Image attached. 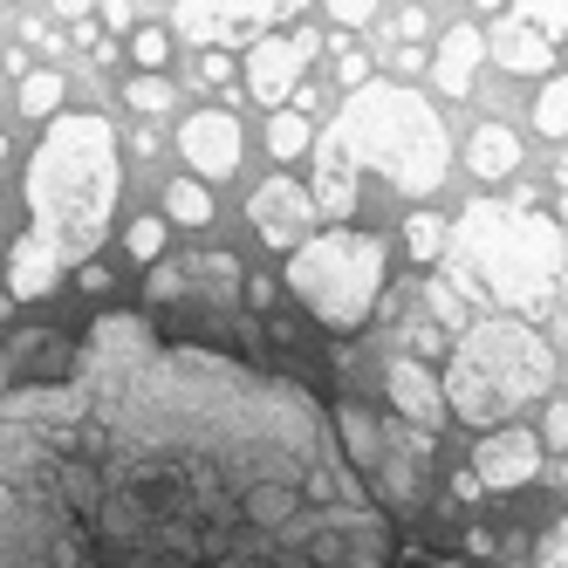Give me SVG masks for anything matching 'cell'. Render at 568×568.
<instances>
[{"label":"cell","mask_w":568,"mask_h":568,"mask_svg":"<svg viewBox=\"0 0 568 568\" xmlns=\"http://www.w3.org/2000/svg\"><path fill=\"white\" fill-rule=\"evenodd\" d=\"M116 192H124L116 131L90 110L55 116L49 138L28 158V213H34V233L55 247L62 267H90V254L110 233Z\"/></svg>","instance_id":"1"},{"label":"cell","mask_w":568,"mask_h":568,"mask_svg":"<svg viewBox=\"0 0 568 568\" xmlns=\"http://www.w3.org/2000/svg\"><path fill=\"white\" fill-rule=\"evenodd\" d=\"M453 254L486 295H500L514 308H548L568 267V233L535 213V192H520L514 206L479 199L453 233Z\"/></svg>","instance_id":"2"},{"label":"cell","mask_w":568,"mask_h":568,"mask_svg":"<svg viewBox=\"0 0 568 568\" xmlns=\"http://www.w3.org/2000/svg\"><path fill=\"white\" fill-rule=\"evenodd\" d=\"M349 158H356V172L371 165L384 172L397 192H438L445 172H453V151H445V116L412 90V83H371V90H356L343 110H336V131H329Z\"/></svg>","instance_id":"3"},{"label":"cell","mask_w":568,"mask_h":568,"mask_svg":"<svg viewBox=\"0 0 568 568\" xmlns=\"http://www.w3.org/2000/svg\"><path fill=\"white\" fill-rule=\"evenodd\" d=\"M555 390V349L535 322L486 315L459 336L453 371H445V404L466 425H500L520 404H541Z\"/></svg>","instance_id":"4"},{"label":"cell","mask_w":568,"mask_h":568,"mask_svg":"<svg viewBox=\"0 0 568 568\" xmlns=\"http://www.w3.org/2000/svg\"><path fill=\"white\" fill-rule=\"evenodd\" d=\"M329 453H336V445H329V425H315V432H302V438L288 445V453H274V459L254 473V486H247V514H254V520H247V548H240V568H261L267 527L302 500V486H308L315 473H322V486H329V473L343 466V459L329 466ZM322 486H315V494H322ZM315 494H308V507H315ZM308 507H302V514H308ZM302 514H295V527H302ZM75 527H83V520H75ZM295 527H288V541H295ZM371 527H377V514L349 494V500L329 514V527H322V541H315V568H336V561H343V548H349V541H363ZM288 541H281V555H288ZM281 555H274V568H281ZM83 568H90V555H83Z\"/></svg>","instance_id":"5"},{"label":"cell","mask_w":568,"mask_h":568,"mask_svg":"<svg viewBox=\"0 0 568 568\" xmlns=\"http://www.w3.org/2000/svg\"><path fill=\"white\" fill-rule=\"evenodd\" d=\"M384 240L371 233H349V226H329V233H315L302 254H288V288L295 302L322 322V329H363L377 308V288H384Z\"/></svg>","instance_id":"6"},{"label":"cell","mask_w":568,"mask_h":568,"mask_svg":"<svg viewBox=\"0 0 568 568\" xmlns=\"http://www.w3.org/2000/svg\"><path fill=\"white\" fill-rule=\"evenodd\" d=\"M336 425H343V445H349V466L377 486V500L412 507V500H418V466H425V453H432V438L412 432V425H397V418L384 425L371 404H343Z\"/></svg>","instance_id":"7"},{"label":"cell","mask_w":568,"mask_h":568,"mask_svg":"<svg viewBox=\"0 0 568 568\" xmlns=\"http://www.w3.org/2000/svg\"><path fill=\"white\" fill-rule=\"evenodd\" d=\"M158 308H172V302H199V308H220L240 295V267L233 254H185L172 267H151V288H144Z\"/></svg>","instance_id":"8"},{"label":"cell","mask_w":568,"mask_h":568,"mask_svg":"<svg viewBox=\"0 0 568 568\" xmlns=\"http://www.w3.org/2000/svg\"><path fill=\"white\" fill-rule=\"evenodd\" d=\"M247 220H254V233L267 240V247L281 254V247H288V254H302L308 247V226H315V192L308 185H295V179H267V185H254V199H247Z\"/></svg>","instance_id":"9"},{"label":"cell","mask_w":568,"mask_h":568,"mask_svg":"<svg viewBox=\"0 0 568 568\" xmlns=\"http://www.w3.org/2000/svg\"><path fill=\"white\" fill-rule=\"evenodd\" d=\"M308 55H315V34L302 28V34H274V42H254V55H247V90H254V103H267V110H281V97H302L308 83Z\"/></svg>","instance_id":"10"},{"label":"cell","mask_w":568,"mask_h":568,"mask_svg":"<svg viewBox=\"0 0 568 568\" xmlns=\"http://www.w3.org/2000/svg\"><path fill=\"white\" fill-rule=\"evenodd\" d=\"M535 473H541V438H535V432L500 425V432H486V438H479L473 479L486 486V494H514V486H527Z\"/></svg>","instance_id":"11"},{"label":"cell","mask_w":568,"mask_h":568,"mask_svg":"<svg viewBox=\"0 0 568 568\" xmlns=\"http://www.w3.org/2000/svg\"><path fill=\"white\" fill-rule=\"evenodd\" d=\"M179 158L199 179H233L240 172V124L233 110H199L179 124Z\"/></svg>","instance_id":"12"},{"label":"cell","mask_w":568,"mask_h":568,"mask_svg":"<svg viewBox=\"0 0 568 568\" xmlns=\"http://www.w3.org/2000/svg\"><path fill=\"white\" fill-rule=\"evenodd\" d=\"M384 390H390V412L412 425V432H438V418H445V384L425 371L418 356H397L390 371H384Z\"/></svg>","instance_id":"13"},{"label":"cell","mask_w":568,"mask_h":568,"mask_svg":"<svg viewBox=\"0 0 568 568\" xmlns=\"http://www.w3.org/2000/svg\"><path fill=\"white\" fill-rule=\"evenodd\" d=\"M486 34L473 28V21H453L445 28V42H438V55H432V75H438V90L445 97H466L473 83H479V62H486Z\"/></svg>","instance_id":"14"},{"label":"cell","mask_w":568,"mask_h":568,"mask_svg":"<svg viewBox=\"0 0 568 568\" xmlns=\"http://www.w3.org/2000/svg\"><path fill=\"white\" fill-rule=\"evenodd\" d=\"M55 281H62L55 247H49L42 233H21L14 247H8V295H14V302H42Z\"/></svg>","instance_id":"15"},{"label":"cell","mask_w":568,"mask_h":568,"mask_svg":"<svg viewBox=\"0 0 568 568\" xmlns=\"http://www.w3.org/2000/svg\"><path fill=\"white\" fill-rule=\"evenodd\" d=\"M494 55H500V69H514V75H555V42H548V34L527 21L520 8H514V14H500Z\"/></svg>","instance_id":"16"},{"label":"cell","mask_w":568,"mask_h":568,"mask_svg":"<svg viewBox=\"0 0 568 568\" xmlns=\"http://www.w3.org/2000/svg\"><path fill=\"white\" fill-rule=\"evenodd\" d=\"M315 213H329V220H349L356 213V158L336 144V138H322L315 151Z\"/></svg>","instance_id":"17"},{"label":"cell","mask_w":568,"mask_h":568,"mask_svg":"<svg viewBox=\"0 0 568 568\" xmlns=\"http://www.w3.org/2000/svg\"><path fill=\"white\" fill-rule=\"evenodd\" d=\"M247 21H274V8H199V0L172 8V28L192 34V42H240Z\"/></svg>","instance_id":"18"},{"label":"cell","mask_w":568,"mask_h":568,"mask_svg":"<svg viewBox=\"0 0 568 568\" xmlns=\"http://www.w3.org/2000/svg\"><path fill=\"white\" fill-rule=\"evenodd\" d=\"M466 165H473L479 179H507V172H520V138L500 124V116H486V124L473 131V144H466Z\"/></svg>","instance_id":"19"},{"label":"cell","mask_w":568,"mask_h":568,"mask_svg":"<svg viewBox=\"0 0 568 568\" xmlns=\"http://www.w3.org/2000/svg\"><path fill=\"white\" fill-rule=\"evenodd\" d=\"M165 220H179V226H206V220H213V192L199 185V179H172V185H165Z\"/></svg>","instance_id":"20"},{"label":"cell","mask_w":568,"mask_h":568,"mask_svg":"<svg viewBox=\"0 0 568 568\" xmlns=\"http://www.w3.org/2000/svg\"><path fill=\"white\" fill-rule=\"evenodd\" d=\"M308 116L302 110H274V124H267V151H274V165H288V158H302L308 151Z\"/></svg>","instance_id":"21"},{"label":"cell","mask_w":568,"mask_h":568,"mask_svg":"<svg viewBox=\"0 0 568 568\" xmlns=\"http://www.w3.org/2000/svg\"><path fill=\"white\" fill-rule=\"evenodd\" d=\"M62 90H69V83H62L55 69H28V75H21V110H28V116H55V110H62Z\"/></svg>","instance_id":"22"},{"label":"cell","mask_w":568,"mask_h":568,"mask_svg":"<svg viewBox=\"0 0 568 568\" xmlns=\"http://www.w3.org/2000/svg\"><path fill=\"white\" fill-rule=\"evenodd\" d=\"M404 247H412V261H445V247H453V240H445V220H432V213H412L404 220Z\"/></svg>","instance_id":"23"},{"label":"cell","mask_w":568,"mask_h":568,"mask_svg":"<svg viewBox=\"0 0 568 568\" xmlns=\"http://www.w3.org/2000/svg\"><path fill=\"white\" fill-rule=\"evenodd\" d=\"M535 124H541V138H568V75L541 83V97H535Z\"/></svg>","instance_id":"24"},{"label":"cell","mask_w":568,"mask_h":568,"mask_svg":"<svg viewBox=\"0 0 568 568\" xmlns=\"http://www.w3.org/2000/svg\"><path fill=\"white\" fill-rule=\"evenodd\" d=\"M124 103L158 116V110H172V83H165V75H138V83H124Z\"/></svg>","instance_id":"25"},{"label":"cell","mask_w":568,"mask_h":568,"mask_svg":"<svg viewBox=\"0 0 568 568\" xmlns=\"http://www.w3.org/2000/svg\"><path fill=\"white\" fill-rule=\"evenodd\" d=\"M131 55H138L144 75H158V69H165V55H172V34H165V28H138V34H131Z\"/></svg>","instance_id":"26"},{"label":"cell","mask_w":568,"mask_h":568,"mask_svg":"<svg viewBox=\"0 0 568 568\" xmlns=\"http://www.w3.org/2000/svg\"><path fill=\"white\" fill-rule=\"evenodd\" d=\"M158 254H165V220H138L131 226V261L158 267Z\"/></svg>","instance_id":"27"},{"label":"cell","mask_w":568,"mask_h":568,"mask_svg":"<svg viewBox=\"0 0 568 568\" xmlns=\"http://www.w3.org/2000/svg\"><path fill=\"white\" fill-rule=\"evenodd\" d=\"M432 315L445 322V329H466V302H459L453 281H438V288H432Z\"/></svg>","instance_id":"28"},{"label":"cell","mask_w":568,"mask_h":568,"mask_svg":"<svg viewBox=\"0 0 568 568\" xmlns=\"http://www.w3.org/2000/svg\"><path fill=\"white\" fill-rule=\"evenodd\" d=\"M541 445L568 453V397H555V404H548V418H541Z\"/></svg>","instance_id":"29"},{"label":"cell","mask_w":568,"mask_h":568,"mask_svg":"<svg viewBox=\"0 0 568 568\" xmlns=\"http://www.w3.org/2000/svg\"><path fill=\"white\" fill-rule=\"evenodd\" d=\"M527 21H535L541 34H568V0H561V8H520Z\"/></svg>","instance_id":"30"},{"label":"cell","mask_w":568,"mask_h":568,"mask_svg":"<svg viewBox=\"0 0 568 568\" xmlns=\"http://www.w3.org/2000/svg\"><path fill=\"white\" fill-rule=\"evenodd\" d=\"M377 8H356V0H349V8H329V21H343V28H356V21H371Z\"/></svg>","instance_id":"31"},{"label":"cell","mask_w":568,"mask_h":568,"mask_svg":"<svg viewBox=\"0 0 568 568\" xmlns=\"http://www.w3.org/2000/svg\"><path fill=\"white\" fill-rule=\"evenodd\" d=\"M561 233H568V199H561Z\"/></svg>","instance_id":"32"},{"label":"cell","mask_w":568,"mask_h":568,"mask_svg":"<svg viewBox=\"0 0 568 568\" xmlns=\"http://www.w3.org/2000/svg\"><path fill=\"white\" fill-rule=\"evenodd\" d=\"M0 165H8V138H0Z\"/></svg>","instance_id":"33"},{"label":"cell","mask_w":568,"mask_h":568,"mask_svg":"<svg viewBox=\"0 0 568 568\" xmlns=\"http://www.w3.org/2000/svg\"><path fill=\"white\" fill-rule=\"evenodd\" d=\"M561 185H568V158H561Z\"/></svg>","instance_id":"34"}]
</instances>
